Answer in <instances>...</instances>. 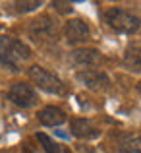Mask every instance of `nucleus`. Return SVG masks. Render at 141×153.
<instances>
[{"label":"nucleus","mask_w":141,"mask_h":153,"mask_svg":"<svg viewBox=\"0 0 141 153\" xmlns=\"http://www.w3.org/2000/svg\"><path fill=\"white\" fill-rule=\"evenodd\" d=\"M104 22L114 31L126 33V35L135 33L141 25L139 16L131 10H124V8H108V10L104 12Z\"/></svg>","instance_id":"1"},{"label":"nucleus","mask_w":141,"mask_h":153,"mask_svg":"<svg viewBox=\"0 0 141 153\" xmlns=\"http://www.w3.org/2000/svg\"><path fill=\"white\" fill-rule=\"evenodd\" d=\"M31 49L14 37H0V62L10 70H18V60H27Z\"/></svg>","instance_id":"2"},{"label":"nucleus","mask_w":141,"mask_h":153,"mask_svg":"<svg viewBox=\"0 0 141 153\" xmlns=\"http://www.w3.org/2000/svg\"><path fill=\"white\" fill-rule=\"evenodd\" d=\"M29 78L33 79L35 85L41 87V89L47 91V93L62 95L64 91H66V85H64L62 79H60L58 76H54L52 72L45 70L43 66H31L29 68Z\"/></svg>","instance_id":"3"},{"label":"nucleus","mask_w":141,"mask_h":153,"mask_svg":"<svg viewBox=\"0 0 141 153\" xmlns=\"http://www.w3.org/2000/svg\"><path fill=\"white\" fill-rule=\"evenodd\" d=\"M29 35L33 41L37 43H52L58 37V27L48 16H41L39 19H35L29 27Z\"/></svg>","instance_id":"4"},{"label":"nucleus","mask_w":141,"mask_h":153,"mask_svg":"<svg viewBox=\"0 0 141 153\" xmlns=\"http://www.w3.org/2000/svg\"><path fill=\"white\" fill-rule=\"evenodd\" d=\"M8 99H10L14 105H18V107H33L35 103H37V93H35V89L29 85V83H14V85L8 89Z\"/></svg>","instance_id":"5"},{"label":"nucleus","mask_w":141,"mask_h":153,"mask_svg":"<svg viewBox=\"0 0 141 153\" xmlns=\"http://www.w3.org/2000/svg\"><path fill=\"white\" fill-rule=\"evenodd\" d=\"M78 79L83 83L85 87L93 91H104L110 87V78L99 68H89V70H79L78 72Z\"/></svg>","instance_id":"6"},{"label":"nucleus","mask_w":141,"mask_h":153,"mask_svg":"<svg viewBox=\"0 0 141 153\" xmlns=\"http://www.w3.org/2000/svg\"><path fill=\"white\" fill-rule=\"evenodd\" d=\"M100 60H103V56L95 49H78L70 54V62L75 68H81V70H89V68L100 64Z\"/></svg>","instance_id":"7"},{"label":"nucleus","mask_w":141,"mask_h":153,"mask_svg":"<svg viewBox=\"0 0 141 153\" xmlns=\"http://www.w3.org/2000/svg\"><path fill=\"white\" fill-rule=\"evenodd\" d=\"M66 39H68V43H72V45L85 43L87 39H89V25L79 18L70 19V22L66 23Z\"/></svg>","instance_id":"8"},{"label":"nucleus","mask_w":141,"mask_h":153,"mask_svg":"<svg viewBox=\"0 0 141 153\" xmlns=\"http://www.w3.org/2000/svg\"><path fill=\"white\" fill-rule=\"evenodd\" d=\"M72 134L79 140H91L97 138L100 134V130L87 118H74L72 120Z\"/></svg>","instance_id":"9"},{"label":"nucleus","mask_w":141,"mask_h":153,"mask_svg":"<svg viewBox=\"0 0 141 153\" xmlns=\"http://www.w3.org/2000/svg\"><path fill=\"white\" fill-rule=\"evenodd\" d=\"M124 66L130 72H141V41H134L128 45L124 52Z\"/></svg>","instance_id":"10"},{"label":"nucleus","mask_w":141,"mask_h":153,"mask_svg":"<svg viewBox=\"0 0 141 153\" xmlns=\"http://www.w3.org/2000/svg\"><path fill=\"white\" fill-rule=\"evenodd\" d=\"M37 116L45 126H58V124L66 122V112L58 107H45L43 111H39Z\"/></svg>","instance_id":"11"},{"label":"nucleus","mask_w":141,"mask_h":153,"mask_svg":"<svg viewBox=\"0 0 141 153\" xmlns=\"http://www.w3.org/2000/svg\"><path fill=\"white\" fill-rule=\"evenodd\" d=\"M118 149L122 153H141V134H126L120 138Z\"/></svg>","instance_id":"12"},{"label":"nucleus","mask_w":141,"mask_h":153,"mask_svg":"<svg viewBox=\"0 0 141 153\" xmlns=\"http://www.w3.org/2000/svg\"><path fill=\"white\" fill-rule=\"evenodd\" d=\"M37 140L43 143V149H45L47 153H60V147L56 142H52L50 138H48L47 134H43V132H39L37 134Z\"/></svg>","instance_id":"13"},{"label":"nucleus","mask_w":141,"mask_h":153,"mask_svg":"<svg viewBox=\"0 0 141 153\" xmlns=\"http://www.w3.org/2000/svg\"><path fill=\"white\" fill-rule=\"evenodd\" d=\"M41 6V2H14L16 12H33Z\"/></svg>","instance_id":"14"},{"label":"nucleus","mask_w":141,"mask_h":153,"mask_svg":"<svg viewBox=\"0 0 141 153\" xmlns=\"http://www.w3.org/2000/svg\"><path fill=\"white\" fill-rule=\"evenodd\" d=\"M54 8H56L58 12H64V14L72 12V4H70V2H54Z\"/></svg>","instance_id":"15"},{"label":"nucleus","mask_w":141,"mask_h":153,"mask_svg":"<svg viewBox=\"0 0 141 153\" xmlns=\"http://www.w3.org/2000/svg\"><path fill=\"white\" fill-rule=\"evenodd\" d=\"M137 89H139V93H141V82H139V85H137Z\"/></svg>","instance_id":"16"},{"label":"nucleus","mask_w":141,"mask_h":153,"mask_svg":"<svg viewBox=\"0 0 141 153\" xmlns=\"http://www.w3.org/2000/svg\"><path fill=\"white\" fill-rule=\"evenodd\" d=\"M0 29H2V23H0Z\"/></svg>","instance_id":"17"}]
</instances>
